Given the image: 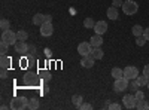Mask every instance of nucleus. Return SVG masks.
<instances>
[{
  "instance_id": "39448f33",
  "label": "nucleus",
  "mask_w": 149,
  "mask_h": 110,
  "mask_svg": "<svg viewBox=\"0 0 149 110\" xmlns=\"http://www.w3.org/2000/svg\"><path fill=\"white\" fill-rule=\"evenodd\" d=\"M137 76H139V70H137V67H134V66H128V67L124 68V77H125V79L133 80V79H136Z\"/></svg>"
},
{
  "instance_id": "f03ea898",
  "label": "nucleus",
  "mask_w": 149,
  "mask_h": 110,
  "mask_svg": "<svg viewBox=\"0 0 149 110\" xmlns=\"http://www.w3.org/2000/svg\"><path fill=\"white\" fill-rule=\"evenodd\" d=\"M121 8H122V10H124L125 15H134L136 12H137V9H139V5L136 3L134 0H125Z\"/></svg>"
},
{
  "instance_id": "f257e3e1",
  "label": "nucleus",
  "mask_w": 149,
  "mask_h": 110,
  "mask_svg": "<svg viewBox=\"0 0 149 110\" xmlns=\"http://www.w3.org/2000/svg\"><path fill=\"white\" fill-rule=\"evenodd\" d=\"M9 107H10L12 110H24V109H29V100L26 98V97H15V98H12Z\"/></svg>"
},
{
  "instance_id": "58836bf2",
  "label": "nucleus",
  "mask_w": 149,
  "mask_h": 110,
  "mask_svg": "<svg viewBox=\"0 0 149 110\" xmlns=\"http://www.w3.org/2000/svg\"><path fill=\"white\" fill-rule=\"evenodd\" d=\"M146 86H148V89H149V82H148V85H146Z\"/></svg>"
},
{
  "instance_id": "2eb2a0df",
  "label": "nucleus",
  "mask_w": 149,
  "mask_h": 110,
  "mask_svg": "<svg viewBox=\"0 0 149 110\" xmlns=\"http://www.w3.org/2000/svg\"><path fill=\"white\" fill-rule=\"evenodd\" d=\"M91 55H93L95 59H102V58H103V55H104V52L102 51V48H100V46H97V48H93Z\"/></svg>"
},
{
  "instance_id": "4468645a",
  "label": "nucleus",
  "mask_w": 149,
  "mask_h": 110,
  "mask_svg": "<svg viewBox=\"0 0 149 110\" xmlns=\"http://www.w3.org/2000/svg\"><path fill=\"white\" fill-rule=\"evenodd\" d=\"M110 75H112V77H113V79L124 77V70L119 68V67H113V68H112V71H110Z\"/></svg>"
},
{
  "instance_id": "b1692460",
  "label": "nucleus",
  "mask_w": 149,
  "mask_h": 110,
  "mask_svg": "<svg viewBox=\"0 0 149 110\" xmlns=\"http://www.w3.org/2000/svg\"><path fill=\"white\" fill-rule=\"evenodd\" d=\"M17 37H18V40L26 42V40L29 39V33L24 31V30H19V31H17Z\"/></svg>"
},
{
  "instance_id": "423d86ee",
  "label": "nucleus",
  "mask_w": 149,
  "mask_h": 110,
  "mask_svg": "<svg viewBox=\"0 0 149 110\" xmlns=\"http://www.w3.org/2000/svg\"><path fill=\"white\" fill-rule=\"evenodd\" d=\"M78 52H79V55H82V57L90 55V54L93 52V45H91L90 42H82V43H79Z\"/></svg>"
},
{
  "instance_id": "dca6fc26",
  "label": "nucleus",
  "mask_w": 149,
  "mask_h": 110,
  "mask_svg": "<svg viewBox=\"0 0 149 110\" xmlns=\"http://www.w3.org/2000/svg\"><path fill=\"white\" fill-rule=\"evenodd\" d=\"M10 58L9 57H6V55H2V58H0V67L2 68H9V66H10Z\"/></svg>"
},
{
  "instance_id": "cd10ccee",
  "label": "nucleus",
  "mask_w": 149,
  "mask_h": 110,
  "mask_svg": "<svg viewBox=\"0 0 149 110\" xmlns=\"http://www.w3.org/2000/svg\"><path fill=\"white\" fill-rule=\"evenodd\" d=\"M8 48H9V45H8L6 42L0 40V52H2V55H6V52H8Z\"/></svg>"
},
{
  "instance_id": "2f4dec72",
  "label": "nucleus",
  "mask_w": 149,
  "mask_h": 110,
  "mask_svg": "<svg viewBox=\"0 0 149 110\" xmlns=\"http://www.w3.org/2000/svg\"><path fill=\"white\" fill-rule=\"evenodd\" d=\"M122 0H113V2H112V6H115V8H119V6H122Z\"/></svg>"
},
{
  "instance_id": "e433bc0d",
  "label": "nucleus",
  "mask_w": 149,
  "mask_h": 110,
  "mask_svg": "<svg viewBox=\"0 0 149 110\" xmlns=\"http://www.w3.org/2000/svg\"><path fill=\"white\" fill-rule=\"evenodd\" d=\"M143 36L146 37V40H149V28H145V31H143Z\"/></svg>"
},
{
  "instance_id": "f704fd0d",
  "label": "nucleus",
  "mask_w": 149,
  "mask_h": 110,
  "mask_svg": "<svg viewBox=\"0 0 149 110\" xmlns=\"http://www.w3.org/2000/svg\"><path fill=\"white\" fill-rule=\"evenodd\" d=\"M43 19H45L43 22H51V21H52V17H51V15H45Z\"/></svg>"
},
{
  "instance_id": "9d476101",
  "label": "nucleus",
  "mask_w": 149,
  "mask_h": 110,
  "mask_svg": "<svg viewBox=\"0 0 149 110\" xmlns=\"http://www.w3.org/2000/svg\"><path fill=\"white\" fill-rule=\"evenodd\" d=\"M14 48H15V52L17 54H27L29 52V45L26 42H22V40H18L14 45Z\"/></svg>"
},
{
  "instance_id": "6ab92c4d",
  "label": "nucleus",
  "mask_w": 149,
  "mask_h": 110,
  "mask_svg": "<svg viewBox=\"0 0 149 110\" xmlns=\"http://www.w3.org/2000/svg\"><path fill=\"white\" fill-rule=\"evenodd\" d=\"M136 109H139V110H146V109H149V103H148L145 98H143V100H137Z\"/></svg>"
},
{
  "instance_id": "7c9ffc66",
  "label": "nucleus",
  "mask_w": 149,
  "mask_h": 110,
  "mask_svg": "<svg viewBox=\"0 0 149 110\" xmlns=\"http://www.w3.org/2000/svg\"><path fill=\"white\" fill-rule=\"evenodd\" d=\"M109 109H110V110H119V109H121V104H118V103L109 104Z\"/></svg>"
},
{
  "instance_id": "4c0bfd02",
  "label": "nucleus",
  "mask_w": 149,
  "mask_h": 110,
  "mask_svg": "<svg viewBox=\"0 0 149 110\" xmlns=\"http://www.w3.org/2000/svg\"><path fill=\"white\" fill-rule=\"evenodd\" d=\"M48 91H49V88H48V86H46V85H45V86H43V89H42V92H43V94H46Z\"/></svg>"
},
{
  "instance_id": "f8f14e48",
  "label": "nucleus",
  "mask_w": 149,
  "mask_h": 110,
  "mask_svg": "<svg viewBox=\"0 0 149 110\" xmlns=\"http://www.w3.org/2000/svg\"><path fill=\"white\" fill-rule=\"evenodd\" d=\"M90 43L93 45V48H97V46H102L103 45V37H102V34H94L93 37H91V40H90Z\"/></svg>"
},
{
  "instance_id": "0eeeda50",
  "label": "nucleus",
  "mask_w": 149,
  "mask_h": 110,
  "mask_svg": "<svg viewBox=\"0 0 149 110\" xmlns=\"http://www.w3.org/2000/svg\"><path fill=\"white\" fill-rule=\"evenodd\" d=\"M54 33V27H52V22H43L40 26V34L43 37H48V36H52Z\"/></svg>"
},
{
  "instance_id": "4be33fe9",
  "label": "nucleus",
  "mask_w": 149,
  "mask_h": 110,
  "mask_svg": "<svg viewBox=\"0 0 149 110\" xmlns=\"http://www.w3.org/2000/svg\"><path fill=\"white\" fill-rule=\"evenodd\" d=\"M39 100L37 98H31V100H29V109L30 110H36V109H39Z\"/></svg>"
},
{
  "instance_id": "20e7f679",
  "label": "nucleus",
  "mask_w": 149,
  "mask_h": 110,
  "mask_svg": "<svg viewBox=\"0 0 149 110\" xmlns=\"http://www.w3.org/2000/svg\"><path fill=\"white\" fill-rule=\"evenodd\" d=\"M127 88H128V79H125V77L115 79V83H113V89H115V92H124Z\"/></svg>"
},
{
  "instance_id": "72a5a7b5",
  "label": "nucleus",
  "mask_w": 149,
  "mask_h": 110,
  "mask_svg": "<svg viewBox=\"0 0 149 110\" xmlns=\"http://www.w3.org/2000/svg\"><path fill=\"white\" fill-rule=\"evenodd\" d=\"M143 75L149 77V64H146V66L143 67Z\"/></svg>"
},
{
  "instance_id": "412c9836",
  "label": "nucleus",
  "mask_w": 149,
  "mask_h": 110,
  "mask_svg": "<svg viewBox=\"0 0 149 110\" xmlns=\"http://www.w3.org/2000/svg\"><path fill=\"white\" fill-rule=\"evenodd\" d=\"M136 80L139 82L140 86H146L148 82H149V77H148V76H145V75H142V76H137V77H136Z\"/></svg>"
},
{
  "instance_id": "a878e982",
  "label": "nucleus",
  "mask_w": 149,
  "mask_h": 110,
  "mask_svg": "<svg viewBox=\"0 0 149 110\" xmlns=\"http://www.w3.org/2000/svg\"><path fill=\"white\" fill-rule=\"evenodd\" d=\"M72 101H73V104L76 106V107H79L82 104V97L81 95H73L72 97Z\"/></svg>"
},
{
  "instance_id": "ddd939ff",
  "label": "nucleus",
  "mask_w": 149,
  "mask_h": 110,
  "mask_svg": "<svg viewBox=\"0 0 149 110\" xmlns=\"http://www.w3.org/2000/svg\"><path fill=\"white\" fill-rule=\"evenodd\" d=\"M107 18L109 19H118L119 18V14H118V8H115V6H110L109 9H107Z\"/></svg>"
},
{
  "instance_id": "5701e85b",
  "label": "nucleus",
  "mask_w": 149,
  "mask_h": 110,
  "mask_svg": "<svg viewBox=\"0 0 149 110\" xmlns=\"http://www.w3.org/2000/svg\"><path fill=\"white\" fill-rule=\"evenodd\" d=\"M94 26H95V21L93 18H85L84 19V27L85 28H94Z\"/></svg>"
},
{
  "instance_id": "c85d7f7f",
  "label": "nucleus",
  "mask_w": 149,
  "mask_h": 110,
  "mask_svg": "<svg viewBox=\"0 0 149 110\" xmlns=\"http://www.w3.org/2000/svg\"><path fill=\"white\" fill-rule=\"evenodd\" d=\"M134 97H136L137 100H143V98H145V94L139 89V91H136V92H134Z\"/></svg>"
},
{
  "instance_id": "9b49d317",
  "label": "nucleus",
  "mask_w": 149,
  "mask_h": 110,
  "mask_svg": "<svg viewBox=\"0 0 149 110\" xmlns=\"http://www.w3.org/2000/svg\"><path fill=\"white\" fill-rule=\"evenodd\" d=\"M94 31L97 34H104L107 31V22L104 21H97L95 22V26H94Z\"/></svg>"
},
{
  "instance_id": "f3484780",
  "label": "nucleus",
  "mask_w": 149,
  "mask_h": 110,
  "mask_svg": "<svg viewBox=\"0 0 149 110\" xmlns=\"http://www.w3.org/2000/svg\"><path fill=\"white\" fill-rule=\"evenodd\" d=\"M131 31H133V34L136 36V37H139V36H142V34H143L145 28H143L142 26H139V24H136V26H133Z\"/></svg>"
},
{
  "instance_id": "473e14b6",
  "label": "nucleus",
  "mask_w": 149,
  "mask_h": 110,
  "mask_svg": "<svg viewBox=\"0 0 149 110\" xmlns=\"http://www.w3.org/2000/svg\"><path fill=\"white\" fill-rule=\"evenodd\" d=\"M0 77L6 79L8 77V68H2V73H0Z\"/></svg>"
},
{
  "instance_id": "1a4fd4ad",
  "label": "nucleus",
  "mask_w": 149,
  "mask_h": 110,
  "mask_svg": "<svg viewBox=\"0 0 149 110\" xmlns=\"http://www.w3.org/2000/svg\"><path fill=\"white\" fill-rule=\"evenodd\" d=\"M94 61H95V58L90 54V55H86V57H82L81 66H82L84 68H91V67L94 66Z\"/></svg>"
},
{
  "instance_id": "aec40b11",
  "label": "nucleus",
  "mask_w": 149,
  "mask_h": 110,
  "mask_svg": "<svg viewBox=\"0 0 149 110\" xmlns=\"http://www.w3.org/2000/svg\"><path fill=\"white\" fill-rule=\"evenodd\" d=\"M128 88H130V89H131L133 92H136V91H139V89H140L142 86L139 85V82H137V80H136V79H133V80H131V82L128 83Z\"/></svg>"
},
{
  "instance_id": "6e6552de",
  "label": "nucleus",
  "mask_w": 149,
  "mask_h": 110,
  "mask_svg": "<svg viewBox=\"0 0 149 110\" xmlns=\"http://www.w3.org/2000/svg\"><path fill=\"white\" fill-rule=\"evenodd\" d=\"M122 103H124V106H125L127 109H136V104H137V98H136L134 95H125L122 98Z\"/></svg>"
},
{
  "instance_id": "7ed1b4c3",
  "label": "nucleus",
  "mask_w": 149,
  "mask_h": 110,
  "mask_svg": "<svg viewBox=\"0 0 149 110\" xmlns=\"http://www.w3.org/2000/svg\"><path fill=\"white\" fill-rule=\"evenodd\" d=\"M2 40L6 42L8 45H15L18 42V37H17V33L10 31V30H6V31H2Z\"/></svg>"
},
{
  "instance_id": "c756f323",
  "label": "nucleus",
  "mask_w": 149,
  "mask_h": 110,
  "mask_svg": "<svg viewBox=\"0 0 149 110\" xmlns=\"http://www.w3.org/2000/svg\"><path fill=\"white\" fill-rule=\"evenodd\" d=\"M78 109H81V110H90V109H93V106H91V104H88V103H82Z\"/></svg>"
},
{
  "instance_id": "393cba45",
  "label": "nucleus",
  "mask_w": 149,
  "mask_h": 110,
  "mask_svg": "<svg viewBox=\"0 0 149 110\" xmlns=\"http://www.w3.org/2000/svg\"><path fill=\"white\" fill-rule=\"evenodd\" d=\"M0 28H2V31H6V30H9L10 28V22L8 21V19H2L0 21Z\"/></svg>"
},
{
  "instance_id": "c9c22d12",
  "label": "nucleus",
  "mask_w": 149,
  "mask_h": 110,
  "mask_svg": "<svg viewBox=\"0 0 149 110\" xmlns=\"http://www.w3.org/2000/svg\"><path fill=\"white\" fill-rule=\"evenodd\" d=\"M43 80H45V82H49V80H51V75H49V73H45Z\"/></svg>"
},
{
  "instance_id": "bb28decb",
  "label": "nucleus",
  "mask_w": 149,
  "mask_h": 110,
  "mask_svg": "<svg viewBox=\"0 0 149 110\" xmlns=\"http://www.w3.org/2000/svg\"><path fill=\"white\" fill-rule=\"evenodd\" d=\"M148 40H146V37L142 34V36H139V37H136V45L137 46H145V43H146Z\"/></svg>"
},
{
  "instance_id": "a211bd4d",
  "label": "nucleus",
  "mask_w": 149,
  "mask_h": 110,
  "mask_svg": "<svg viewBox=\"0 0 149 110\" xmlns=\"http://www.w3.org/2000/svg\"><path fill=\"white\" fill-rule=\"evenodd\" d=\"M43 17H45L43 14H36V15L33 17V24H34V26H39V27H40L42 24H43V21H45Z\"/></svg>"
}]
</instances>
